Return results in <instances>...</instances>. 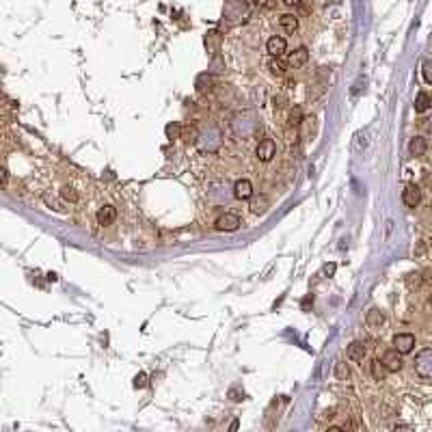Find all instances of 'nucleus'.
<instances>
[{"label":"nucleus","mask_w":432,"mask_h":432,"mask_svg":"<svg viewBox=\"0 0 432 432\" xmlns=\"http://www.w3.org/2000/svg\"><path fill=\"white\" fill-rule=\"evenodd\" d=\"M249 15V7L244 0H227L223 9V20H227L229 24H238L244 22Z\"/></svg>","instance_id":"nucleus-1"},{"label":"nucleus","mask_w":432,"mask_h":432,"mask_svg":"<svg viewBox=\"0 0 432 432\" xmlns=\"http://www.w3.org/2000/svg\"><path fill=\"white\" fill-rule=\"evenodd\" d=\"M415 372L421 378H432V348H423L415 357Z\"/></svg>","instance_id":"nucleus-2"},{"label":"nucleus","mask_w":432,"mask_h":432,"mask_svg":"<svg viewBox=\"0 0 432 432\" xmlns=\"http://www.w3.org/2000/svg\"><path fill=\"white\" fill-rule=\"evenodd\" d=\"M274 153H276V145L272 138H264V141H259L257 143V149H255V156H257V160H262V162H270L274 158Z\"/></svg>","instance_id":"nucleus-3"},{"label":"nucleus","mask_w":432,"mask_h":432,"mask_svg":"<svg viewBox=\"0 0 432 432\" xmlns=\"http://www.w3.org/2000/svg\"><path fill=\"white\" fill-rule=\"evenodd\" d=\"M240 225H242L240 216L233 214V212H225V214H221L219 219H216V229H221V231H236Z\"/></svg>","instance_id":"nucleus-4"},{"label":"nucleus","mask_w":432,"mask_h":432,"mask_svg":"<svg viewBox=\"0 0 432 432\" xmlns=\"http://www.w3.org/2000/svg\"><path fill=\"white\" fill-rule=\"evenodd\" d=\"M402 201L406 207H417L421 201V188L417 184H406L402 190Z\"/></svg>","instance_id":"nucleus-5"},{"label":"nucleus","mask_w":432,"mask_h":432,"mask_svg":"<svg viewBox=\"0 0 432 432\" xmlns=\"http://www.w3.org/2000/svg\"><path fill=\"white\" fill-rule=\"evenodd\" d=\"M393 348L397 352H402V354L413 352V348H415V335H411V333H397L393 337Z\"/></svg>","instance_id":"nucleus-6"},{"label":"nucleus","mask_w":432,"mask_h":432,"mask_svg":"<svg viewBox=\"0 0 432 432\" xmlns=\"http://www.w3.org/2000/svg\"><path fill=\"white\" fill-rule=\"evenodd\" d=\"M385 363V367L389 369V372H400L402 369V365H404V361H402V352H397L395 348H391V350H387L385 354H383V359H380Z\"/></svg>","instance_id":"nucleus-7"},{"label":"nucleus","mask_w":432,"mask_h":432,"mask_svg":"<svg viewBox=\"0 0 432 432\" xmlns=\"http://www.w3.org/2000/svg\"><path fill=\"white\" fill-rule=\"evenodd\" d=\"M266 50L270 52V56H283L285 54V50H288V43H285V39L283 37H270L268 39V43H266Z\"/></svg>","instance_id":"nucleus-8"},{"label":"nucleus","mask_w":432,"mask_h":432,"mask_svg":"<svg viewBox=\"0 0 432 432\" xmlns=\"http://www.w3.org/2000/svg\"><path fill=\"white\" fill-rule=\"evenodd\" d=\"M233 197L236 199H251L253 197V184L249 179H238L233 184Z\"/></svg>","instance_id":"nucleus-9"},{"label":"nucleus","mask_w":432,"mask_h":432,"mask_svg":"<svg viewBox=\"0 0 432 432\" xmlns=\"http://www.w3.org/2000/svg\"><path fill=\"white\" fill-rule=\"evenodd\" d=\"M117 219V210H115V205H104L100 207V212H98V223L102 225V227H108V225H112Z\"/></svg>","instance_id":"nucleus-10"},{"label":"nucleus","mask_w":432,"mask_h":432,"mask_svg":"<svg viewBox=\"0 0 432 432\" xmlns=\"http://www.w3.org/2000/svg\"><path fill=\"white\" fill-rule=\"evenodd\" d=\"M346 354H348V359L354 361V363H363V359H365V346H363L361 342H352L348 348H346Z\"/></svg>","instance_id":"nucleus-11"},{"label":"nucleus","mask_w":432,"mask_h":432,"mask_svg":"<svg viewBox=\"0 0 432 432\" xmlns=\"http://www.w3.org/2000/svg\"><path fill=\"white\" fill-rule=\"evenodd\" d=\"M309 60V50L307 48H298V50H294L290 58H288V65L292 67H302Z\"/></svg>","instance_id":"nucleus-12"},{"label":"nucleus","mask_w":432,"mask_h":432,"mask_svg":"<svg viewBox=\"0 0 432 432\" xmlns=\"http://www.w3.org/2000/svg\"><path fill=\"white\" fill-rule=\"evenodd\" d=\"M426 147H428V145H426V138L415 136V138H411V141H409V153L417 158V156H423V153H426Z\"/></svg>","instance_id":"nucleus-13"},{"label":"nucleus","mask_w":432,"mask_h":432,"mask_svg":"<svg viewBox=\"0 0 432 432\" xmlns=\"http://www.w3.org/2000/svg\"><path fill=\"white\" fill-rule=\"evenodd\" d=\"M365 322H367L369 328H380V326L385 324V316L380 314L376 307H372V309L367 311V316H365Z\"/></svg>","instance_id":"nucleus-14"},{"label":"nucleus","mask_w":432,"mask_h":432,"mask_svg":"<svg viewBox=\"0 0 432 432\" xmlns=\"http://www.w3.org/2000/svg\"><path fill=\"white\" fill-rule=\"evenodd\" d=\"M279 24H281V28H283L285 33H294V30L298 28V17L292 15V13H285V15H281Z\"/></svg>","instance_id":"nucleus-15"},{"label":"nucleus","mask_w":432,"mask_h":432,"mask_svg":"<svg viewBox=\"0 0 432 432\" xmlns=\"http://www.w3.org/2000/svg\"><path fill=\"white\" fill-rule=\"evenodd\" d=\"M389 374V369L385 367V363L380 361V359H374L372 361V376H374V380H385Z\"/></svg>","instance_id":"nucleus-16"},{"label":"nucleus","mask_w":432,"mask_h":432,"mask_svg":"<svg viewBox=\"0 0 432 432\" xmlns=\"http://www.w3.org/2000/svg\"><path fill=\"white\" fill-rule=\"evenodd\" d=\"M430 106H432V98H430L428 93L421 91L417 95V100H415V112H426Z\"/></svg>","instance_id":"nucleus-17"},{"label":"nucleus","mask_w":432,"mask_h":432,"mask_svg":"<svg viewBox=\"0 0 432 432\" xmlns=\"http://www.w3.org/2000/svg\"><path fill=\"white\" fill-rule=\"evenodd\" d=\"M266 210H268V199L264 195L251 199V212H253V214H264Z\"/></svg>","instance_id":"nucleus-18"},{"label":"nucleus","mask_w":432,"mask_h":432,"mask_svg":"<svg viewBox=\"0 0 432 432\" xmlns=\"http://www.w3.org/2000/svg\"><path fill=\"white\" fill-rule=\"evenodd\" d=\"M268 69H270L274 76H285V72H288V69H285V63L279 60V56H272L270 60H268Z\"/></svg>","instance_id":"nucleus-19"},{"label":"nucleus","mask_w":432,"mask_h":432,"mask_svg":"<svg viewBox=\"0 0 432 432\" xmlns=\"http://www.w3.org/2000/svg\"><path fill=\"white\" fill-rule=\"evenodd\" d=\"M60 197H63L65 201H72V203L78 201V193H76L72 186H63V188H60Z\"/></svg>","instance_id":"nucleus-20"},{"label":"nucleus","mask_w":432,"mask_h":432,"mask_svg":"<svg viewBox=\"0 0 432 432\" xmlns=\"http://www.w3.org/2000/svg\"><path fill=\"white\" fill-rule=\"evenodd\" d=\"M335 376L340 378V380H346V378L350 376V372H348V367H346V363H342V361L335 363Z\"/></svg>","instance_id":"nucleus-21"},{"label":"nucleus","mask_w":432,"mask_h":432,"mask_svg":"<svg viewBox=\"0 0 432 432\" xmlns=\"http://www.w3.org/2000/svg\"><path fill=\"white\" fill-rule=\"evenodd\" d=\"M421 74H423V80L432 84V58L423 60V65H421Z\"/></svg>","instance_id":"nucleus-22"},{"label":"nucleus","mask_w":432,"mask_h":432,"mask_svg":"<svg viewBox=\"0 0 432 432\" xmlns=\"http://www.w3.org/2000/svg\"><path fill=\"white\" fill-rule=\"evenodd\" d=\"M421 281H423V279H421V274H419V272H411L409 276H406V285H409L411 290H413V288H419Z\"/></svg>","instance_id":"nucleus-23"},{"label":"nucleus","mask_w":432,"mask_h":432,"mask_svg":"<svg viewBox=\"0 0 432 432\" xmlns=\"http://www.w3.org/2000/svg\"><path fill=\"white\" fill-rule=\"evenodd\" d=\"M300 121H302V110L300 108H294L290 112V126H300Z\"/></svg>","instance_id":"nucleus-24"},{"label":"nucleus","mask_w":432,"mask_h":432,"mask_svg":"<svg viewBox=\"0 0 432 432\" xmlns=\"http://www.w3.org/2000/svg\"><path fill=\"white\" fill-rule=\"evenodd\" d=\"M179 132H181L179 124H169V126H167V136H169V138H179Z\"/></svg>","instance_id":"nucleus-25"},{"label":"nucleus","mask_w":432,"mask_h":432,"mask_svg":"<svg viewBox=\"0 0 432 432\" xmlns=\"http://www.w3.org/2000/svg\"><path fill=\"white\" fill-rule=\"evenodd\" d=\"M147 387V374H136L134 376V389H145Z\"/></svg>","instance_id":"nucleus-26"},{"label":"nucleus","mask_w":432,"mask_h":432,"mask_svg":"<svg viewBox=\"0 0 432 432\" xmlns=\"http://www.w3.org/2000/svg\"><path fill=\"white\" fill-rule=\"evenodd\" d=\"M335 270H337V266H335L333 262H328V264H324V268H322V272H324L326 276H333V274H335Z\"/></svg>","instance_id":"nucleus-27"},{"label":"nucleus","mask_w":432,"mask_h":432,"mask_svg":"<svg viewBox=\"0 0 432 432\" xmlns=\"http://www.w3.org/2000/svg\"><path fill=\"white\" fill-rule=\"evenodd\" d=\"M272 102H274V108H283V102H285V100H283V98H274Z\"/></svg>","instance_id":"nucleus-28"},{"label":"nucleus","mask_w":432,"mask_h":432,"mask_svg":"<svg viewBox=\"0 0 432 432\" xmlns=\"http://www.w3.org/2000/svg\"><path fill=\"white\" fill-rule=\"evenodd\" d=\"M283 3L288 5V7H296V5H300V3H302V0H283Z\"/></svg>","instance_id":"nucleus-29"},{"label":"nucleus","mask_w":432,"mask_h":432,"mask_svg":"<svg viewBox=\"0 0 432 432\" xmlns=\"http://www.w3.org/2000/svg\"><path fill=\"white\" fill-rule=\"evenodd\" d=\"M0 173H3V186H7V181H9V171H7V169H3Z\"/></svg>","instance_id":"nucleus-30"},{"label":"nucleus","mask_w":432,"mask_h":432,"mask_svg":"<svg viewBox=\"0 0 432 432\" xmlns=\"http://www.w3.org/2000/svg\"><path fill=\"white\" fill-rule=\"evenodd\" d=\"M395 430H411V426H404V423H400V426H395Z\"/></svg>","instance_id":"nucleus-31"}]
</instances>
